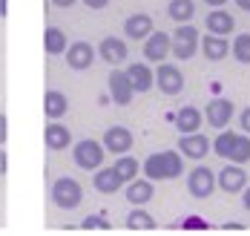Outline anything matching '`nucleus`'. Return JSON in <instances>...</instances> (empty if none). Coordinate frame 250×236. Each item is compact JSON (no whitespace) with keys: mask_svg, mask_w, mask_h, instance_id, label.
Returning a JSON list of instances; mask_svg holds the SVG:
<instances>
[{"mask_svg":"<svg viewBox=\"0 0 250 236\" xmlns=\"http://www.w3.org/2000/svg\"><path fill=\"white\" fill-rule=\"evenodd\" d=\"M184 170V161H181V153L178 150H164V153H152L147 161H144V176L150 182H173L181 176Z\"/></svg>","mask_w":250,"mask_h":236,"instance_id":"nucleus-1","label":"nucleus"},{"mask_svg":"<svg viewBox=\"0 0 250 236\" xmlns=\"http://www.w3.org/2000/svg\"><path fill=\"white\" fill-rule=\"evenodd\" d=\"M213 150H216L219 158L245 164V161H250V138L242 135V132H222V135L213 141Z\"/></svg>","mask_w":250,"mask_h":236,"instance_id":"nucleus-2","label":"nucleus"},{"mask_svg":"<svg viewBox=\"0 0 250 236\" xmlns=\"http://www.w3.org/2000/svg\"><path fill=\"white\" fill-rule=\"evenodd\" d=\"M52 202H55V208H61V210L81 208L83 187L75 179H69V176H61V179H55V184H52Z\"/></svg>","mask_w":250,"mask_h":236,"instance_id":"nucleus-3","label":"nucleus"},{"mask_svg":"<svg viewBox=\"0 0 250 236\" xmlns=\"http://www.w3.org/2000/svg\"><path fill=\"white\" fill-rule=\"evenodd\" d=\"M72 161H75L81 170H98L104 164V144L92 141V138H83L72 147Z\"/></svg>","mask_w":250,"mask_h":236,"instance_id":"nucleus-4","label":"nucleus"},{"mask_svg":"<svg viewBox=\"0 0 250 236\" xmlns=\"http://www.w3.org/2000/svg\"><path fill=\"white\" fill-rule=\"evenodd\" d=\"M170 52H173L178 61H190L193 55L199 52V29L190 26V23H181V26L175 29V35H173Z\"/></svg>","mask_w":250,"mask_h":236,"instance_id":"nucleus-5","label":"nucleus"},{"mask_svg":"<svg viewBox=\"0 0 250 236\" xmlns=\"http://www.w3.org/2000/svg\"><path fill=\"white\" fill-rule=\"evenodd\" d=\"M187 190L196 199H210L213 190H216V173L210 167H193L190 176H187Z\"/></svg>","mask_w":250,"mask_h":236,"instance_id":"nucleus-6","label":"nucleus"},{"mask_svg":"<svg viewBox=\"0 0 250 236\" xmlns=\"http://www.w3.org/2000/svg\"><path fill=\"white\" fill-rule=\"evenodd\" d=\"M155 86H158L164 95H178V92L184 89V75H181V69H178L175 64H164V61H161V66H158V72H155Z\"/></svg>","mask_w":250,"mask_h":236,"instance_id":"nucleus-7","label":"nucleus"},{"mask_svg":"<svg viewBox=\"0 0 250 236\" xmlns=\"http://www.w3.org/2000/svg\"><path fill=\"white\" fill-rule=\"evenodd\" d=\"M106 84H109V98H112L118 107H126L129 101H132L135 89H132V81H129L126 72L112 69V72H109V78H106Z\"/></svg>","mask_w":250,"mask_h":236,"instance_id":"nucleus-8","label":"nucleus"},{"mask_svg":"<svg viewBox=\"0 0 250 236\" xmlns=\"http://www.w3.org/2000/svg\"><path fill=\"white\" fill-rule=\"evenodd\" d=\"M66 64H69V69H75V72H83V69H89L92 66V61H95V49H92V43H86V41H75V43H69L66 46Z\"/></svg>","mask_w":250,"mask_h":236,"instance_id":"nucleus-9","label":"nucleus"},{"mask_svg":"<svg viewBox=\"0 0 250 236\" xmlns=\"http://www.w3.org/2000/svg\"><path fill=\"white\" fill-rule=\"evenodd\" d=\"M233 101L230 98H222V95H216L210 104H207V112H204V118H207V124L210 127H216V130H225L227 124H230V118H233Z\"/></svg>","mask_w":250,"mask_h":236,"instance_id":"nucleus-10","label":"nucleus"},{"mask_svg":"<svg viewBox=\"0 0 250 236\" xmlns=\"http://www.w3.org/2000/svg\"><path fill=\"white\" fill-rule=\"evenodd\" d=\"M216 187H222L225 193H242V190L248 187V173L242 170V164L230 161L225 170L216 176Z\"/></svg>","mask_w":250,"mask_h":236,"instance_id":"nucleus-11","label":"nucleus"},{"mask_svg":"<svg viewBox=\"0 0 250 236\" xmlns=\"http://www.w3.org/2000/svg\"><path fill=\"white\" fill-rule=\"evenodd\" d=\"M170 46H173V35H167V32H150L147 41H144V58L152 61V64H161L170 55Z\"/></svg>","mask_w":250,"mask_h":236,"instance_id":"nucleus-12","label":"nucleus"},{"mask_svg":"<svg viewBox=\"0 0 250 236\" xmlns=\"http://www.w3.org/2000/svg\"><path fill=\"white\" fill-rule=\"evenodd\" d=\"M210 150H213V141L201 132H187L178 138V153L187 158H204Z\"/></svg>","mask_w":250,"mask_h":236,"instance_id":"nucleus-13","label":"nucleus"},{"mask_svg":"<svg viewBox=\"0 0 250 236\" xmlns=\"http://www.w3.org/2000/svg\"><path fill=\"white\" fill-rule=\"evenodd\" d=\"M132 132L121 127V124H115V127H109V130L104 132V150H109V153H115V156H124L129 153V147H132Z\"/></svg>","mask_w":250,"mask_h":236,"instance_id":"nucleus-14","label":"nucleus"},{"mask_svg":"<svg viewBox=\"0 0 250 236\" xmlns=\"http://www.w3.org/2000/svg\"><path fill=\"white\" fill-rule=\"evenodd\" d=\"M201 121H204V115H201V112L196 109V107H190V104H187V107H181V109H178V112L173 115L175 130H178V132H184V135H187V132H199Z\"/></svg>","mask_w":250,"mask_h":236,"instance_id":"nucleus-15","label":"nucleus"},{"mask_svg":"<svg viewBox=\"0 0 250 236\" xmlns=\"http://www.w3.org/2000/svg\"><path fill=\"white\" fill-rule=\"evenodd\" d=\"M98 55L106 61V64H124L126 61V43L121 41V38H115V35H109V38H104L98 46Z\"/></svg>","mask_w":250,"mask_h":236,"instance_id":"nucleus-16","label":"nucleus"},{"mask_svg":"<svg viewBox=\"0 0 250 236\" xmlns=\"http://www.w3.org/2000/svg\"><path fill=\"white\" fill-rule=\"evenodd\" d=\"M126 75L132 81V89L135 92H150L152 86H155V75H152V69L147 64H129L126 66Z\"/></svg>","mask_w":250,"mask_h":236,"instance_id":"nucleus-17","label":"nucleus"},{"mask_svg":"<svg viewBox=\"0 0 250 236\" xmlns=\"http://www.w3.org/2000/svg\"><path fill=\"white\" fill-rule=\"evenodd\" d=\"M150 32H152V18H150V15L138 12V15H129V18H126L124 35L129 38V41H144Z\"/></svg>","mask_w":250,"mask_h":236,"instance_id":"nucleus-18","label":"nucleus"},{"mask_svg":"<svg viewBox=\"0 0 250 236\" xmlns=\"http://www.w3.org/2000/svg\"><path fill=\"white\" fill-rule=\"evenodd\" d=\"M92 184H95V190H98V193H106V196H109V193H118L126 182L118 176V170H115V167H106V170H101V167H98V173H95Z\"/></svg>","mask_w":250,"mask_h":236,"instance_id":"nucleus-19","label":"nucleus"},{"mask_svg":"<svg viewBox=\"0 0 250 236\" xmlns=\"http://www.w3.org/2000/svg\"><path fill=\"white\" fill-rule=\"evenodd\" d=\"M43 141H46V150H66L72 144V132L66 130L63 124L52 121L46 124V132H43Z\"/></svg>","mask_w":250,"mask_h":236,"instance_id":"nucleus-20","label":"nucleus"},{"mask_svg":"<svg viewBox=\"0 0 250 236\" xmlns=\"http://www.w3.org/2000/svg\"><path fill=\"white\" fill-rule=\"evenodd\" d=\"M43 112H46V118H52V121L63 118V115L69 112V101H66V95L58 92V89H46V95H43Z\"/></svg>","mask_w":250,"mask_h":236,"instance_id":"nucleus-21","label":"nucleus"},{"mask_svg":"<svg viewBox=\"0 0 250 236\" xmlns=\"http://www.w3.org/2000/svg\"><path fill=\"white\" fill-rule=\"evenodd\" d=\"M201 52H204L207 61H222V58H227V52H230V43L225 41V35L207 32V38L201 41Z\"/></svg>","mask_w":250,"mask_h":236,"instance_id":"nucleus-22","label":"nucleus"},{"mask_svg":"<svg viewBox=\"0 0 250 236\" xmlns=\"http://www.w3.org/2000/svg\"><path fill=\"white\" fill-rule=\"evenodd\" d=\"M152 199V182L150 179H132L126 184V202L129 205H147Z\"/></svg>","mask_w":250,"mask_h":236,"instance_id":"nucleus-23","label":"nucleus"},{"mask_svg":"<svg viewBox=\"0 0 250 236\" xmlns=\"http://www.w3.org/2000/svg\"><path fill=\"white\" fill-rule=\"evenodd\" d=\"M126 228L132 234H152L155 231V219L147 210H141V205H135V210H129V216H126Z\"/></svg>","mask_w":250,"mask_h":236,"instance_id":"nucleus-24","label":"nucleus"},{"mask_svg":"<svg viewBox=\"0 0 250 236\" xmlns=\"http://www.w3.org/2000/svg\"><path fill=\"white\" fill-rule=\"evenodd\" d=\"M233 29H236V21L227 15L225 9H216V12L207 15V32H213V35H230Z\"/></svg>","mask_w":250,"mask_h":236,"instance_id":"nucleus-25","label":"nucleus"},{"mask_svg":"<svg viewBox=\"0 0 250 236\" xmlns=\"http://www.w3.org/2000/svg\"><path fill=\"white\" fill-rule=\"evenodd\" d=\"M66 46H69L66 35L58 26H46V32H43V49H46V55H63Z\"/></svg>","mask_w":250,"mask_h":236,"instance_id":"nucleus-26","label":"nucleus"},{"mask_svg":"<svg viewBox=\"0 0 250 236\" xmlns=\"http://www.w3.org/2000/svg\"><path fill=\"white\" fill-rule=\"evenodd\" d=\"M167 15L173 18L175 23H190L196 18V3L193 0H170Z\"/></svg>","mask_w":250,"mask_h":236,"instance_id":"nucleus-27","label":"nucleus"},{"mask_svg":"<svg viewBox=\"0 0 250 236\" xmlns=\"http://www.w3.org/2000/svg\"><path fill=\"white\" fill-rule=\"evenodd\" d=\"M230 55H233L239 64H250V32L236 35V41H233V46H230Z\"/></svg>","mask_w":250,"mask_h":236,"instance_id":"nucleus-28","label":"nucleus"},{"mask_svg":"<svg viewBox=\"0 0 250 236\" xmlns=\"http://www.w3.org/2000/svg\"><path fill=\"white\" fill-rule=\"evenodd\" d=\"M115 170H118V176H121L124 182H129V179L138 176V161H135L132 156H121L118 161H115Z\"/></svg>","mask_w":250,"mask_h":236,"instance_id":"nucleus-29","label":"nucleus"},{"mask_svg":"<svg viewBox=\"0 0 250 236\" xmlns=\"http://www.w3.org/2000/svg\"><path fill=\"white\" fill-rule=\"evenodd\" d=\"M81 231H101V234H106V231H109V222H106L104 216H86V219L81 222Z\"/></svg>","mask_w":250,"mask_h":236,"instance_id":"nucleus-30","label":"nucleus"},{"mask_svg":"<svg viewBox=\"0 0 250 236\" xmlns=\"http://www.w3.org/2000/svg\"><path fill=\"white\" fill-rule=\"evenodd\" d=\"M178 228H184V231H210V225H207L201 216H187V219H181Z\"/></svg>","mask_w":250,"mask_h":236,"instance_id":"nucleus-31","label":"nucleus"},{"mask_svg":"<svg viewBox=\"0 0 250 236\" xmlns=\"http://www.w3.org/2000/svg\"><path fill=\"white\" fill-rule=\"evenodd\" d=\"M6 127H9V124H6V115L0 112V144H6V138H9V132H6Z\"/></svg>","mask_w":250,"mask_h":236,"instance_id":"nucleus-32","label":"nucleus"},{"mask_svg":"<svg viewBox=\"0 0 250 236\" xmlns=\"http://www.w3.org/2000/svg\"><path fill=\"white\" fill-rule=\"evenodd\" d=\"M81 3H83V6H89V9H95V12H98V9H104V6H106V3H109V0H81Z\"/></svg>","mask_w":250,"mask_h":236,"instance_id":"nucleus-33","label":"nucleus"},{"mask_svg":"<svg viewBox=\"0 0 250 236\" xmlns=\"http://www.w3.org/2000/svg\"><path fill=\"white\" fill-rule=\"evenodd\" d=\"M239 124H242V130L245 132H250V107L242 112V118H239Z\"/></svg>","mask_w":250,"mask_h":236,"instance_id":"nucleus-34","label":"nucleus"},{"mask_svg":"<svg viewBox=\"0 0 250 236\" xmlns=\"http://www.w3.org/2000/svg\"><path fill=\"white\" fill-rule=\"evenodd\" d=\"M9 170V158H6V150H3V144H0V176Z\"/></svg>","mask_w":250,"mask_h":236,"instance_id":"nucleus-35","label":"nucleus"},{"mask_svg":"<svg viewBox=\"0 0 250 236\" xmlns=\"http://www.w3.org/2000/svg\"><path fill=\"white\" fill-rule=\"evenodd\" d=\"M78 0H52V6H58V9H72Z\"/></svg>","mask_w":250,"mask_h":236,"instance_id":"nucleus-36","label":"nucleus"},{"mask_svg":"<svg viewBox=\"0 0 250 236\" xmlns=\"http://www.w3.org/2000/svg\"><path fill=\"white\" fill-rule=\"evenodd\" d=\"M242 205H245V210L250 213V187H245V190H242Z\"/></svg>","mask_w":250,"mask_h":236,"instance_id":"nucleus-37","label":"nucleus"},{"mask_svg":"<svg viewBox=\"0 0 250 236\" xmlns=\"http://www.w3.org/2000/svg\"><path fill=\"white\" fill-rule=\"evenodd\" d=\"M225 231H227V234H230V231H245V228H242L239 222H227V225H225Z\"/></svg>","mask_w":250,"mask_h":236,"instance_id":"nucleus-38","label":"nucleus"},{"mask_svg":"<svg viewBox=\"0 0 250 236\" xmlns=\"http://www.w3.org/2000/svg\"><path fill=\"white\" fill-rule=\"evenodd\" d=\"M204 3H207V6H213V9H222L227 0H204Z\"/></svg>","mask_w":250,"mask_h":236,"instance_id":"nucleus-39","label":"nucleus"},{"mask_svg":"<svg viewBox=\"0 0 250 236\" xmlns=\"http://www.w3.org/2000/svg\"><path fill=\"white\" fill-rule=\"evenodd\" d=\"M236 6H239V9H245V12H250V0H236Z\"/></svg>","mask_w":250,"mask_h":236,"instance_id":"nucleus-40","label":"nucleus"}]
</instances>
